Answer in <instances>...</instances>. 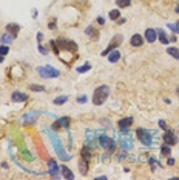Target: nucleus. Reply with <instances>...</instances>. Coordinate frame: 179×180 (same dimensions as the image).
<instances>
[{"instance_id":"nucleus-21","label":"nucleus","mask_w":179,"mask_h":180,"mask_svg":"<svg viewBox=\"0 0 179 180\" xmlns=\"http://www.w3.org/2000/svg\"><path fill=\"white\" fill-rule=\"evenodd\" d=\"M79 168H80V174L85 176V174H87V169H88V163H87L85 159H80V160H79Z\"/></svg>"},{"instance_id":"nucleus-41","label":"nucleus","mask_w":179,"mask_h":180,"mask_svg":"<svg viewBox=\"0 0 179 180\" xmlns=\"http://www.w3.org/2000/svg\"><path fill=\"white\" fill-rule=\"evenodd\" d=\"M117 20H119V22H117V23H119V25H122V23H124V22H127V20H125V19H117Z\"/></svg>"},{"instance_id":"nucleus-25","label":"nucleus","mask_w":179,"mask_h":180,"mask_svg":"<svg viewBox=\"0 0 179 180\" xmlns=\"http://www.w3.org/2000/svg\"><path fill=\"white\" fill-rule=\"evenodd\" d=\"M90 69H91V65H90V63H85V65H82V66H77L76 71H77L79 74H84V72H87Z\"/></svg>"},{"instance_id":"nucleus-28","label":"nucleus","mask_w":179,"mask_h":180,"mask_svg":"<svg viewBox=\"0 0 179 180\" xmlns=\"http://www.w3.org/2000/svg\"><path fill=\"white\" fill-rule=\"evenodd\" d=\"M119 9H113V11H110V19L111 20H117L119 19Z\"/></svg>"},{"instance_id":"nucleus-38","label":"nucleus","mask_w":179,"mask_h":180,"mask_svg":"<svg viewBox=\"0 0 179 180\" xmlns=\"http://www.w3.org/2000/svg\"><path fill=\"white\" fill-rule=\"evenodd\" d=\"M53 128H54V130H59V128H62V126H60V123H59V120H56V122H54Z\"/></svg>"},{"instance_id":"nucleus-31","label":"nucleus","mask_w":179,"mask_h":180,"mask_svg":"<svg viewBox=\"0 0 179 180\" xmlns=\"http://www.w3.org/2000/svg\"><path fill=\"white\" fill-rule=\"evenodd\" d=\"M8 51H9V48H8L6 45L0 46V55H3V57H5V55L8 54Z\"/></svg>"},{"instance_id":"nucleus-9","label":"nucleus","mask_w":179,"mask_h":180,"mask_svg":"<svg viewBox=\"0 0 179 180\" xmlns=\"http://www.w3.org/2000/svg\"><path fill=\"white\" fill-rule=\"evenodd\" d=\"M39 111H31V112H28V114H25L23 117H22V120H23V123H34L36 120H37V117H39Z\"/></svg>"},{"instance_id":"nucleus-5","label":"nucleus","mask_w":179,"mask_h":180,"mask_svg":"<svg viewBox=\"0 0 179 180\" xmlns=\"http://www.w3.org/2000/svg\"><path fill=\"white\" fill-rule=\"evenodd\" d=\"M99 145L103 148V149H107V151H114V148H116V143H114V140L111 138V137H108V135H100L99 137Z\"/></svg>"},{"instance_id":"nucleus-35","label":"nucleus","mask_w":179,"mask_h":180,"mask_svg":"<svg viewBox=\"0 0 179 180\" xmlns=\"http://www.w3.org/2000/svg\"><path fill=\"white\" fill-rule=\"evenodd\" d=\"M39 51H40V52H42L44 55H46V54H48V49H45V48H44L42 45H40V43H39Z\"/></svg>"},{"instance_id":"nucleus-33","label":"nucleus","mask_w":179,"mask_h":180,"mask_svg":"<svg viewBox=\"0 0 179 180\" xmlns=\"http://www.w3.org/2000/svg\"><path fill=\"white\" fill-rule=\"evenodd\" d=\"M148 162H150V165H151V169H156V166H158V162L154 160V157H151Z\"/></svg>"},{"instance_id":"nucleus-14","label":"nucleus","mask_w":179,"mask_h":180,"mask_svg":"<svg viewBox=\"0 0 179 180\" xmlns=\"http://www.w3.org/2000/svg\"><path fill=\"white\" fill-rule=\"evenodd\" d=\"M20 31V26L19 25H16V23H8L6 25V33H9L11 36H17V33Z\"/></svg>"},{"instance_id":"nucleus-4","label":"nucleus","mask_w":179,"mask_h":180,"mask_svg":"<svg viewBox=\"0 0 179 180\" xmlns=\"http://www.w3.org/2000/svg\"><path fill=\"white\" fill-rule=\"evenodd\" d=\"M37 72L40 74V77L44 79H53V77H59L60 76V71L49 66V65H45V66H39L37 68Z\"/></svg>"},{"instance_id":"nucleus-20","label":"nucleus","mask_w":179,"mask_h":180,"mask_svg":"<svg viewBox=\"0 0 179 180\" xmlns=\"http://www.w3.org/2000/svg\"><path fill=\"white\" fill-rule=\"evenodd\" d=\"M14 39H16L14 36H11L9 33H6V34H3V36L0 37V42H2L3 45H6V43H11V42H12Z\"/></svg>"},{"instance_id":"nucleus-13","label":"nucleus","mask_w":179,"mask_h":180,"mask_svg":"<svg viewBox=\"0 0 179 180\" xmlns=\"http://www.w3.org/2000/svg\"><path fill=\"white\" fill-rule=\"evenodd\" d=\"M130 45L134 46V48H139V46L144 45V39L139 34H133V37L130 39Z\"/></svg>"},{"instance_id":"nucleus-40","label":"nucleus","mask_w":179,"mask_h":180,"mask_svg":"<svg viewBox=\"0 0 179 180\" xmlns=\"http://www.w3.org/2000/svg\"><path fill=\"white\" fill-rule=\"evenodd\" d=\"M167 165H170V166H172V165H175V159H172V157H170V159L167 160Z\"/></svg>"},{"instance_id":"nucleus-16","label":"nucleus","mask_w":179,"mask_h":180,"mask_svg":"<svg viewBox=\"0 0 179 180\" xmlns=\"http://www.w3.org/2000/svg\"><path fill=\"white\" fill-rule=\"evenodd\" d=\"M119 128H130L131 125H133V119L131 117H125V119H122V120H119Z\"/></svg>"},{"instance_id":"nucleus-11","label":"nucleus","mask_w":179,"mask_h":180,"mask_svg":"<svg viewBox=\"0 0 179 180\" xmlns=\"http://www.w3.org/2000/svg\"><path fill=\"white\" fill-rule=\"evenodd\" d=\"M156 39H158V33H156V29L148 28V29L145 31V40H147L148 43H153Z\"/></svg>"},{"instance_id":"nucleus-18","label":"nucleus","mask_w":179,"mask_h":180,"mask_svg":"<svg viewBox=\"0 0 179 180\" xmlns=\"http://www.w3.org/2000/svg\"><path fill=\"white\" fill-rule=\"evenodd\" d=\"M80 156H82V159H85L87 162H90V159H91V151H90V146H88V145H85V146L82 148V151H80Z\"/></svg>"},{"instance_id":"nucleus-8","label":"nucleus","mask_w":179,"mask_h":180,"mask_svg":"<svg viewBox=\"0 0 179 180\" xmlns=\"http://www.w3.org/2000/svg\"><path fill=\"white\" fill-rule=\"evenodd\" d=\"M164 143L168 145V146L176 145V143H178V137H176V134H175L173 131H167V133L164 134Z\"/></svg>"},{"instance_id":"nucleus-12","label":"nucleus","mask_w":179,"mask_h":180,"mask_svg":"<svg viewBox=\"0 0 179 180\" xmlns=\"http://www.w3.org/2000/svg\"><path fill=\"white\" fill-rule=\"evenodd\" d=\"M12 102H26L28 100V95L25 92H20V91H14L12 95H11Z\"/></svg>"},{"instance_id":"nucleus-24","label":"nucleus","mask_w":179,"mask_h":180,"mask_svg":"<svg viewBox=\"0 0 179 180\" xmlns=\"http://www.w3.org/2000/svg\"><path fill=\"white\" fill-rule=\"evenodd\" d=\"M67 100H68V95H59L54 99V105H63Z\"/></svg>"},{"instance_id":"nucleus-26","label":"nucleus","mask_w":179,"mask_h":180,"mask_svg":"<svg viewBox=\"0 0 179 180\" xmlns=\"http://www.w3.org/2000/svg\"><path fill=\"white\" fill-rule=\"evenodd\" d=\"M116 5L119 8H127V6L131 5V0H116Z\"/></svg>"},{"instance_id":"nucleus-10","label":"nucleus","mask_w":179,"mask_h":180,"mask_svg":"<svg viewBox=\"0 0 179 180\" xmlns=\"http://www.w3.org/2000/svg\"><path fill=\"white\" fill-rule=\"evenodd\" d=\"M48 168H49L48 173H49L54 179H57V177H59V169H60V168L57 166V163H56L54 160H49V162H48Z\"/></svg>"},{"instance_id":"nucleus-32","label":"nucleus","mask_w":179,"mask_h":180,"mask_svg":"<svg viewBox=\"0 0 179 180\" xmlns=\"http://www.w3.org/2000/svg\"><path fill=\"white\" fill-rule=\"evenodd\" d=\"M30 90L36 91V92H40V91H44V86H39V85H30Z\"/></svg>"},{"instance_id":"nucleus-22","label":"nucleus","mask_w":179,"mask_h":180,"mask_svg":"<svg viewBox=\"0 0 179 180\" xmlns=\"http://www.w3.org/2000/svg\"><path fill=\"white\" fill-rule=\"evenodd\" d=\"M167 52H168L172 57H175V59H178V60H179V48H173V46H170V48L167 49Z\"/></svg>"},{"instance_id":"nucleus-34","label":"nucleus","mask_w":179,"mask_h":180,"mask_svg":"<svg viewBox=\"0 0 179 180\" xmlns=\"http://www.w3.org/2000/svg\"><path fill=\"white\" fill-rule=\"evenodd\" d=\"M77 102H79V103H85V102H87V95H80V97H77Z\"/></svg>"},{"instance_id":"nucleus-15","label":"nucleus","mask_w":179,"mask_h":180,"mask_svg":"<svg viewBox=\"0 0 179 180\" xmlns=\"http://www.w3.org/2000/svg\"><path fill=\"white\" fill-rule=\"evenodd\" d=\"M119 59H121V52H119L117 49H113V51L108 54V60H110L111 63H116Z\"/></svg>"},{"instance_id":"nucleus-17","label":"nucleus","mask_w":179,"mask_h":180,"mask_svg":"<svg viewBox=\"0 0 179 180\" xmlns=\"http://www.w3.org/2000/svg\"><path fill=\"white\" fill-rule=\"evenodd\" d=\"M156 33H158V37H159V40H161V43L162 45H168V37H167V34L162 31V29H156Z\"/></svg>"},{"instance_id":"nucleus-37","label":"nucleus","mask_w":179,"mask_h":180,"mask_svg":"<svg viewBox=\"0 0 179 180\" xmlns=\"http://www.w3.org/2000/svg\"><path fill=\"white\" fill-rule=\"evenodd\" d=\"M96 22H97L99 25H103V23H105V19H103V17H97V20H96Z\"/></svg>"},{"instance_id":"nucleus-29","label":"nucleus","mask_w":179,"mask_h":180,"mask_svg":"<svg viewBox=\"0 0 179 180\" xmlns=\"http://www.w3.org/2000/svg\"><path fill=\"white\" fill-rule=\"evenodd\" d=\"M161 152H162V156H170V152H172V151H170V146L164 143V146L161 148Z\"/></svg>"},{"instance_id":"nucleus-2","label":"nucleus","mask_w":179,"mask_h":180,"mask_svg":"<svg viewBox=\"0 0 179 180\" xmlns=\"http://www.w3.org/2000/svg\"><path fill=\"white\" fill-rule=\"evenodd\" d=\"M108 95H110V88H108L107 85L97 86V88L94 90V92H93V103H94L96 106H100V105H103V103L107 102Z\"/></svg>"},{"instance_id":"nucleus-27","label":"nucleus","mask_w":179,"mask_h":180,"mask_svg":"<svg viewBox=\"0 0 179 180\" xmlns=\"http://www.w3.org/2000/svg\"><path fill=\"white\" fill-rule=\"evenodd\" d=\"M59 123H60L62 128H68V125H70V119H68V117H62V119H59Z\"/></svg>"},{"instance_id":"nucleus-1","label":"nucleus","mask_w":179,"mask_h":180,"mask_svg":"<svg viewBox=\"0 0 179 180\" xmlns=\"http://www.w3.org/2000/svg\"><path fill=\"white\" fill-rule=\"evenodd\" d=\"M51 137V142H53V146H54V149H56V154L59 156V159L60 160H65V162H68V160H71L73 157L63 149V145H62V142H60V138L57 137V134H54V133H51L49 134Z\"/></svg>"},{"instance_id":"nucleus-39","label":"nucleus","mask_w":179,"mask_h":180,"mask_svg":"<svg viewBox=\"0 0 179 180\" xmlns=\"http://www.w3.org/2000/svg\"><path fill=\"white\" fill-rule=\"evenodd\" d=\"M42 40H44V34H42V33H39V34H37V42L40 43Z\"/></svg>"},{"instance_id":"nucleus-36","label":"nucleus","mask_w":179,"mask_h":180,"mask_svg":"<svg viewBox=\"0 0 179 180\" xmlns=\"http://www.w3.org/2000/svg\"><path fill=\"white\" fill-rule=\"evenodd\" d=\"M159 126H161L162 130H167V123H165L164 120H159Z\"/></svg>"},{"instance_id":"nucleus-44","label":"nucleus","mask_w":179,"mask_h":180,"mask_svg":"<svg viewBox=\"0 0 179 180\" xmlns=\"http://www.w3.org/2000/svg\"><path fill=\"white\" fill-rule=\"evenodd\" d=\"M176 12H179V5H176V9H175Z\"/></svg>"},{"instance_id":"nucleus-43","label":"nucleus","mask_w":179,"mask_h":180,"mask_svg":"<svg viewBox=\"0 0 179 180\" xmlns=\"http://www.w3.org/2000/svg\"><path fill=\"white\" fill-rule=\"evenodd\" d=\"M125 159V154H119V160H124Z\"/></svg>"},{"instance_id":"nucleus-42","label":"nucleus","mask_w":179,"mask_h":180,"mask_svg":"<svg viewBox=\"0 0 179 180\" xmlns=\"http://www.w3.org/2000/svg\"><path fill=\"white\" fill-rule=\"evenodd\" d=\"M48 26H49V28H51V29H53V28H56V23H54V22H51V23H49V25H48Z\"/></svg>"},{"instance_id":"nucleus-19","label":"nucleus","mask_w":179,"mask_h":180,"mask_svg":"<svg viewBox=\"0 0 179 180\" xmlns=\"http://www.w3.org/2000/svg\"><path fill=\"white\" fill-rule=\"evenodd\" d=\"M60 171H62V176H63V177H65V179H74V174H73V173H71V169H70V168H67V166H62V168H60Z\"/></svg>"},{"instance_id":"nucleus-46","label":"nucleus","mask_w":179,"mask_h":180,"mask_svg":"<svg viewBox=\"0 0 179 180\" xmlns=\"http://www.w3.org/2000/svg\"><path fill=\"white\" fill-rule=\"evenodd\" d=\"M178 92H179V88H178Z\"/></svg>"},{"instance_id":"nucleus-45","label":"nucleus","mask_w":179,"mask_h":180,"mask_svg":"<svg viewBox=\"0 0 179 180\" xmlns=\"http://www.w3.org/2000/svg\"><path fill=\"white\" fill-rule=\"evenodd\" d=\"M0 62H3V55H0Z\"/></svg>"},{"instance_id":"nucleus-3","label":"nucleus","mask_w":179,"mask_h":180,"mask_svg":"<svg viewBox=\"0 0 179 180\" xmlns=\"http://www.w3.org/2000/svg\"><path fill=\"white\" fill-rule=\"evenodd\" d=\"M153 134H154V131H147L144 128H137V131H136V135H137L139 142L142 145H145V146H153L154 145Z\"/></svg>"},{"instance_id":"nucleus-30","label":"nucleus","mask_w":179,"mask_h":180,"mask_svg":"<svg viewBox=\"0 0 179 180\" xmlns=\"http://www.w3.org/2000/svg\"><path fill=\"white\" fill-rule=\"evenodd\" d=\"M167 26H168V28H170L172 31H175L176 34H179V22H178V23H176V25H173V23H168Z\"/></svg>"},{"instance_id":"nucleus-23","label":"nucleus","mask_w":179,"mask_h":180,"mask_svg":"<svg viewBox=\"0 0 179 180\" xmlns=\"http://www.w3.org/2000/svg\"><path fill=\"white\" fill-rule=\"evenodd\" d=\"M85 34H87V36H91L93 39H97V31L94 29V26H88V28L85 29Z\"/></svg>"},{"instance_id":"nucleus-7","label":"nucleus","mask_w":179,"mask_h":180,"mask_svg":"<svg viewBox=\"0 0 179 180\" xmlns=\"http://www.w3.org/2000/svg\"><path fill=\"white\" fill-rule=\"evenodd\" d=\"M121 43H122V36H121V34H116V36H114V39L110 42V45L107 46V49H105V51H102V55H108V54H110V52L116 48V46H119Z\"/></svg>"},{"instance_id":"nucleus-6","label":"nucleus","mask_w":179,"mask_h":180,"mask_svg":"<svg viewBox=\"0 0 179 180\" xmlns=\"http://www.w3.org/2000/svg\"><path fill=\"white\" fill-rule=\"evenodd\" d=\"M119 143H121V148H122L124 151H130V149L133 148V138H131V135L128 134V133H127V134H122Z\"/></svg>"}]
</instances>
